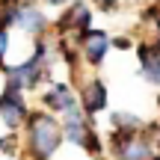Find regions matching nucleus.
I'll use <instances>...</instances> for the list:
<instances>
[{"label": "nucleus", "mask_w": 160, "mask_h": 160, "mask_svg": "<svg viewBox=\"0 0 160 160\" xmlns=\"http://www.w3.org/2000/svg\"><path fill=\"white\" fill-rule=\"evenodd\" d=\"M157 142H160V137H157Z\"/></svg>", "instance_id": "13"}, {"label": "nucleus", "mask_w": 160, "mask_h": 160, "mask_svg": "<svg viewBox=\"0 0 160 160\" xmlns=\"http://www.w3.org/2000/svg\"><path fill=\"white\" fill-rule=\"evenodd\" d=\"M45 107L68 110V107H74V95L68 92V86H53V89H48V95H45Z\"/></svg>", "instance_id": "6"}, {"label": "nucleus", "mask_w": 160, "mask_h": 160, "mask_svg": "<svg viewBox=\"0 0 160 160\" xmlns=\"http://www.w3.org/2000/svg\"><path fill=\"white\" fill-rule=\"evenodd\" d=\"M110 42L104 33H98V30H83V57L89 59L92 65H98L104 59V53H107Z\"/></svg>", "instance_id": "3"}, {"label": "nucleus", "mask_w": 160, "mask_h": 160, "mask_svg": "<svg viewBox=\"0 0 160 160\" xmlns=\"http://www.w3.org/2000/svg\"><path fill=\"white\" fill-rule=\"evenodd\" d=\"M101 9H116V0H95Z\"/></svg>", "instance_id": "11"}, {"label": "nucleus", "mask_w": 160, "mask_h": 160, "mask_svg": "<svg viewBox=\"0 0 160 160\" xmlns=\"http://www.w3.org/2000/svg\"><path fill=\"white\" fill-rule=\"evenodd\" d=\"M86 24H89V9H86L83 3H77V6H71V12L59 21V27H62V30H68V27L86 30Z\"/></svg>", "instance_id": "7"}, {"label": "nucleus", "mask_w": 160, "mask_h": 160, "mask_svg": "<svg viewBox=\"0 0 160 160\" xmlns=\"http://www.w3.org/2000/svg\"><path fill=\"white\" fill-rule=\"evenodd\" d=\"M12 21L21 30H27V33H42V30H45V18H42V12L33 9V6H18Z\"/></svg>", "instance_id": "5"}, {"label": "nucleus", "mask_w": 160, "mask_h": 160, "mask_svg": "<svg viewBox=\"0 0 160 160\" xmlns=\"http://www.w3.org/2000/svg\"><path fill=\"white\" fill-rule=\"evenodd\" d=\"M113 125H116V131L133 133V131L139 128V122H137V116H131V113H116V116H113Z\"/></svg>", "instance_id": "8"}, {"label": "nucleus", "mask_w": 160, "mask_h": 160, "mask_svg": "<svg viewBox=\"0 0 160 160\" xmlns=\"http://www.w3.org/2000/svg\"><path fill=\"white\" fill-rule=\"evenodd\" d=\"M142 74H145V80L148 83H160V57H151V59H145L142 62Z\"/></svg>", "instance_id": "9"}, {"label": "nucleus", "mask_w": 160, "mask_h": 160, "mask_svg": "<svg viewBox=\"0 0 160 160\" xmlns=\"http://www.w3.org/2000/svg\"><path fill=\"white\" fill-rule=\"evenodd\" d=\"M157 30H160V24H157Z\"/></svg>", "instance_id": "14"}, {"label": "nucleus", "mask_w": 160, "mask_h": 160, "mask_svg": "<svg viewBox=\"0 0 160 160\" xmlns=\"http://www.w3.org/2000/svg\"><path fill=\"white\" fill-rule=\"evenodd\" d=\"M59 139H62V131H59V125L48 113H33L30 116V122H27V148L36 160H48L59 148Z\"/></svg>", "instance_id": "1"}, {"label": "nucleus", "mask_w": 160, "mask_h": 160, "mask_svg": "<svg viewBox=\"0 0 160 160\" xmlns=\"http://www.w3.org/2000/svg\"><path fill=\"white\" fill-rule=\"evenodd\" d=\"M51 6H62V3H68V0H48Z\"/></svg>", "instance_id": "12"}, {"label": "nucleus", "mask_w": 160, "mask_h": 160, "mask_svg": "<svg viewBox=\"0 0 160 160\" xmlns=\"http://www.w3.org/2000/svg\"><path fill=\"white\" fill-rule=\"evenodd\" d=\"M0 116H3L6 128H18L27 119V101H24L21 89H9V86L3 89V95H0Z\"/></svg>", "instance_id": "2"}, {"label": "nucleus", "mask_w": 160, "mask_h": 160, "mask_svg": "<svg viewBox=\"0 0 160 160\" xmlns=\"http://www.w3.org/2000/svg\"><path fill=\"white\" fill-rule=\"evenodd\" d=\"M6 51H9V33H6V30H0V59L6 57Z\"/></svg>", "instance_id": "10"}, {"label": "nucleus", "mask_w": 160, "mask_h": 160, "mask_svg": "<svg viewBox=\"0 0 160 160\" xmlns=\"http://www.w3.org/2000/svg\"><path fill=\"white\" fill-rule=\"evenodd\" d=\"M80 101H83V110H86L89 116L101 113V110L107 107V86L98 83V80H92V83L83 89V98H80Z\"/></svg>", "instance_id": "4"}]
</instances>
